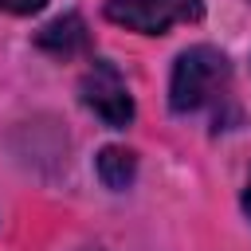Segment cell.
I'll use <instances>...</instances> for the list:
<instances>
[{"instance_id": "6da1fadb", "label": "cell", "mask_w": 251, "mask_h": 251, "mask_svg": "<svg viewBox=\"0 0 251 251\" xmlns=\"http://www.w3.org/2000/svg\"><path fill=\"white\" fill-rule=\"evenodd\" d=\"M231 78V63L220 47L212 43H196L188 51L176 55L173 63V78H169V106L176 114H192L200 106H208Z\"/></svg>"}, {"instance_id": "7a4b0ae2", "label": "cell", "mask_w": 251, "mask_h": 251, "mask_svg": "<svg viewBox=\"0 0 251 251\" xmlns=\"http://www.w3.org/2000/svg\"><path fill=\"white\" fill-rule=\"evenodd\" d=\"M78 94H82V106L110 129H126L133 122V94L126 86V78L118 75L114 63L106 59H94V67L82 75L78 82Z\"/></svg>"}, {"instance_id": "3957f363", "label": "cell", "mask_w": 251, "mask_h": 251, "mask_svg": "<svg viewBox=\"0 0 251 251\" xmlns=\"http://www.w3.org/2000/svg\"><path fill=\"white\" fill-rule=\"evenodd\" d=\"M106 16L141 35H165L173 24L204 16V0H106Z\"/></svg>"}, {"instance_id": "277c9868", "label": "cell", "mask_w": 251, "mask_h": 251, "mask_svg": "<svg viewBox=\"0 0 251 251\" xmlns=\"http://www.w3.org/2000/svg\"><path fill=\"white\" fill-rule=\"evenodd\" d=\"M35 43H39L47 55L67 59V55H75V51L86 47V24H82V16L67 12V16H59V20H51V24L35 35Z\"/></svg>"}, {"instance_id": "5b68a950", "label": "cell", "mask_w": 251, "mask_h": 251, "mask_svg": "<svg viewBox=\"0 0 251 251\" xmlns=\"http://www.w3.org/2000/svg\"><path fill=\"white\" fill-rule=\"evenodd\" d=\"M94 169H98V180H102L106 188L122 192V188H129L133 176H137V157H133L129 149H122V145H106V149L98 153Z\"/></svg>"}, {"instance_id": "8992f818", "label": "cell", "mask_w": 251, "mask_h": 251, "mask_svg": "<svg viewBox=\"0 0 251 251\" xmlns=\"http://www.w3.org/2000/svg\"><path fill=\"white\" fill-rule=\"evenodd\" d=\"M47 0H0V12H12V16H31L39 12Z\"/></svg>"}, {"instance_id": "52a82bcc", "label": "cell", "mask_w": 251, "mask_h": 251, "mask_svg": "<svg viewBox=\"0 0 251 251\" xmlns=\"http://www.w3.org/2000/svg\"><path fill=\"white\" fill-rule=\"evenodd\" d=\"M243 212L251 216V176H247V188H243Z\"/></svg>"}, {"instance_id": "ba28073f", "label": "cell", "mask_w": 251, "mask_h": 251, "mask_svg": "<svg viewBox=\"0 0 251 251\" xmlns=\"http://www.w3.org/2000/svg\"><path fill=\"white\" fill-rule=\"evenodd\" d=\"M86 251H94V247H86Z\"/></svg>"}]
</instances>
